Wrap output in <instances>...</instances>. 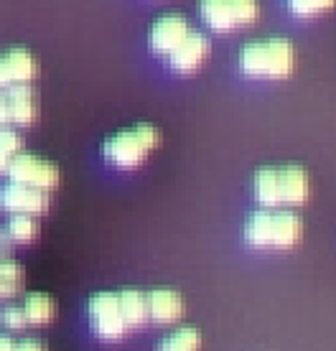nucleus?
Returning <instances> with one entry per match:
<instances>
[{
    "instance_id": "nucleus-1",
    "label": "nucleus",
    "mask_w": 336,
    "mask_h": 351,
    "mask_svg": "<svg viewBox=\"0 0 336 351\" xmlns=\"http://www.w3.org/2000/svg\"><path fill=\"white\" fill-rule=\"evenodd\" d=\"M296 46L283 36L252 38L239 49V69L250 77H288L296 69Z\"/></svg>"
},
{
    "instance_id": "nucleus-2",
    "label": "nucleus",
    "mask_w": 336,
    "mask_h": 351,
    "mask_svg": "<svg viewBox=\"0 0 336 351\" xmlns=\"http://www.w3.org/2000/svg\"><path fill=\"white\" fill-rule=\"evenodd\" d=\"M303 219L296 211H255L245 224V239L257 250H288L303 239Z\"/></svg>"
},
{
    "instance_id": "nucleus-3",
    "label": "nucleus",
    "mask_w": 336,
    "mask_h": 351,
    "mask_svg": "<svg viewBox=\"0 0 336 351\" xmlns=\"http://www.w3.org/2000/svg\"><path fill=\"white\" fill-rule=\"evenodd\" d=\"M160 145V130L151 123H138L133 128L112 132L102 145L105 158L112 166L135 168L148 158V153Z\"/></svg>"
},
{
    "instance_id": "nucleus-4",
    "label": "nucleus",
    "mask_w": 336,
    "mask_h": 351,
    "mask_svg": "<svg viewBox=\"0 0 336 351\" xmlns=\"http://www.w3.org/2000/svg\"><path fill=\"white\" fill-rule=\"evenodd\" d=\"M5 173L10 176V181L36 186V189H44V191H53L62 184V171L56 163L41 158V156H34V153H23V150L10 156Z\"/></svg>"
},
{
    "instance_id": "nucleus-5",
    "label": "nucleus",
    "mask_w": 336,
    "mask_h": 351,
    "mask_svg": "<svg viewBox=\"0 0 336 351\" xmlns=\"http://www.w3.org/2000/svg\"><path fill=\"white\" fill-rule=\"evenodd\" d=\"M87 311L92 331L97 334V339H102V341H120V339L128 336V326H125L123 313H120L117 293H110V290L95 293L89 298Z\"/></svg>"
},
{
    "instance_id": "nucleus-6",
    "label": "nucleus",
    "mask_w": 336,
    "mask_h": 351,
    "mask_svg": "<svg viewBox=\"0 0 336 351\" xmlns=\"http://www.w3.org/2000/svg\"><path fill=\"white\" fill-rule=\"evenodd\" d=\"M51 206V191L36 189L28 184H18L8 181L0 186V209L10 211V214H34L41 217Z\"/></svg>"
},
{
    "instance_id": "nucleus-7",
    "label": "nucleus",
    "mask_w": 336,
    "mask_h": 351,
    "mask_svg": "<svg viewBox=\"0 0 336 351\" xmlns=\"http://www.w3.org/2000/svg\"><path fill=\"white\" fill-rule=\"evenodd\" d=\"M38 77V59L26 46H10L0 53V89L18 84V82H34Z\"/></svg>"
},
{
    "instance_id": "nucleus-8",
    "label": "nucleus",
    "mask_w": 336,
    "mask_h": 351,
    "mask_svg": "<svg viewBox=\"0 0 336 351\" xmlns=\"http://www.w3.org/2000/svg\"><path fill=\"white\" fill-rule=\"evenodd\" d=\"M189 31H191V23H189L186 16H181V13H163L148 28V44H151L153 51L171 53Z\"/></svg>"
},
{
    "instance_id": "nucleus-9",
    "label": "nucleus",
    "mask_w": 336,
    "mask_h": 351,
    "mask_svg": "<svg viewBox=\"0 0 336 351\" xmlns=\"http://www.w3.org/2000/svg\"><path fill=\"white\" fill-rule=\"evenodd\" d=\"M278 168V196L280 206H298L306 204L311 196V176L298 163H285Z\"/></svg>"
},
{
    "instance_id": "nucleus-10",
    "label": "nucleus",
    "mask_w": 336,
    "mask_h": 351,
    "mask_svg": "<svg viewBox=\"0 0 336 351\" xmlns=\"http://www.w3.org/2000/svg\"><path fill=\"white\" fill-rule=\"evenodd\" d=\"M148 298V321L153 324H176L186 313V300L178 290L171 288H156L145 293Z\"/></svg>"
},
{
    "instance_id": "nucleus-11",
    "label": "nucleus",
    "mask_w": 336,
    "mask_h": 351,
    "mask_svg": "<svg viewBox=\"0 0 336 351\" xmlns=\"http://www.w3.org/2000/svg\"><path fill=\"white\" fill-rule=\"evenodd\" d=\"M209 49H212L209 36L202 34V31H196V28H191V31L181 38V44L168 53V59H171V66H173V69L191 71V69H196L204 59H206Z\"/></svg>"
},
{
    "instance_id": "nucleus-12",
    "label": "nucleus",
    "mask_w": 336,
    "mask_h": 351,
    "mask_svg": "<svg viewBox=\"0 0 336 351\" xmlns=\"http://www.w3.org/2000/svg\"><path fill=\"white\" fill-rule=\"evenodd\" d=\"M5 97H8L10 125L28 128L38 120V95L28 82H18V84L5 87Z\"/></svg>"
},
{
    "instance_id": "nucleus-13",
    "label": "nucleus",
    "mask_w": 336,
    "mask_h": 351,
    "mask_svg": "<svg viewBox=\"0 0 336 351\" xmlns=\"http://www.w3.org/2000/svg\"><path fill=\"white\" fill-rule=\"evenodd\" d=\"M117 300H120V313H123L128 331L148 324V298H145V293L128 288L117 293Z\"/></svg>"
},
{
    "instance_id": "nucleus-14",
    "label": "nucleus",
    "mask_w": 336,
    "mask_h": 351,
    "mask_svg": "<svg viewBox=\"0 0 336 351\" xmlns=\"http://www.w3.org/2000/svg\"><path fill=\"white\" fill-rule=\"evenodd\" d=\"M199 13L214 31H232L237 26L230 0H199Z\"/></svg>"
},
{
    "instance_id": "nucleus-15",
    "label": "nucleus",
    "mask_w": 336,
    "mask_h": 351,
    "mask_svg": "<svg viewBox=\"0 0 336 351\" xmlns=\"http://www.w3.org/2000/svg\"><path fill=\"white\" fill-rule=\"evenodd\" d=\"M26 285V270L18 260L0 257V300L18 295Z\"/></svg>"
},
{
    "instance_id": "nucleus-16",
    "label": "nucleus",
    "mask_w": 336,
    "mask_h": 351,
    "mask_svg": "<svg viewBox=\"0 0 336 351\" xmlns=\"http://www.w3.org/2000/svg\"><path fill=\"white\" fill-rule=\"evenodd\" d=\"M23 311H26L31 326H46L56 316V303L49 293H28L23 300Z\"/></svg>"
},
{
    "instance_id": "nucleus-17",
    "label": "nucleus",
    "mask_w": 336,
    "mask_h": 351,
    "mask_svg": "<svg viewBox=\"0 0 336 351\" xmlns=\"http://www.w3.org/2000/svg\"><path fill=\"white\" fill-rule=\"evenodd\" d=\"M158 351H202V331L194 326H181L158 343Z\"/></svg>"
},
{
    "instance_id": "nucleus-18",
    "label": "nucleus",
    "mask_w": 336,
    "mask_h": 351,
    "mask_svg": "<svg viewBox=\"0 0 336 351\" xmlns=\"http://www.w3.org/2000/svg\"><path fill=\"white\" fill-rule=\"evenodd\" d=\"M3 229L13 242H34L38 237V221L34 214H10L8 224Z\"/></svg>"
},
{
    "instance_id": "nucleus-19",
    "label": "nucleus",
    "mask_w": 336,
    "mask_h": 351,
    "mask_svg": "<svg viewBox=\"0 0 336 351\" xmlns=\"http://www.w3.org/2000/svg\"><path fill=\"white\" fill-rule=\"evenodd\" d=\"M0 326L3 328H8V331H23L28 328V316L23 306H18V303H8V306H3L0 311Z\"/></svg>"
},
{
    "instance_id": "nucleus-20",
    "label": "nucleus",
    "mask_w": 336,
    "mask_h": 351,
    "mask_svg": "<svg viewBox=\"0 0 336 351\" xmlns=\"http://www.w3.org/2000/svg\"><path fill=\"white\" fill-rule=\"evenodd\" d=\"M336 0H288V8L296 13V16H316V13H324V10L334 8Z\"/></svg>"
},
{
    "instance_id": "nucleus-21",
    "label": "nucleus",
    "mask_w": 336,
    "mask_h": 351,
    "mask_svg": "<svg viewBox=\"0 0 336 351\" xmlns=\"http://www.w3.org/2000/svg\"><path fill=\"white\" fill-rule=\"evenodd\" d=\"M0 150L8 156H16L23 150V138L13 125H0Z\"/></svg>"
},
{
    "instance_id": "nucleus-22",
    "label": "nucleus",
    "mask_w": 336,
    "mask_h": 351,
    "mask_svg": "<svg viewBox=\"0 0 336 351\" xmlns=\"http://www.w3.org/2000/svg\"><path fill=\"white\" fill-rule=\"evenodd\" d=\"M230 3L232 10H235V18H237V26L255 21L257 13H260V3L257 0H230Z\"/></svg>"
},
{
    "instance_id": "nucleus-23",
    "label": "nucleus",
    "mask_w": 336,
    "mask_h": 351,
    "mask_svg": "<svg viewBox=\"0 0 336 351\" xmlns=\"http://www.w3.org/2000/svg\"><path fill=\"white\" fill-rule=\"evenodd\" d=\"M13 351H49V346L44 341H38V339H23V341L16 343Z\"/></svg>"
},
{
    "instance_id": "nucleus-24",
    "label": "nucleus",
    "mask_w": 336,
    "mask_h": 351,
    "mask_svg": "<svg viewBox=\"0 0 336 351\" xmlns=\"http://www.w3.org/2000/svg\"><path fill=\"white\" fill-rule=\"evenodd\" d=\"M0 125H10V110H8L5 89H0Z\"/></svg>"
},
{
    "instance_id": "nucleus-25",
    "label": "nucleus",
    "mask_w": 336,
    "mask_h": 351,
    "mask_svg": "<svg viewBox=\"0 0 336 351\" xmlns=\"http://www.w3.org/2000/svg\"><path fill=\"white\" fill-rule=\"evenodd\" d=\"M13 349H16V341L10 336L0 334V351H13Z\"/></svg>"
},
{
    "instance_id": "nucleus-26",
    "label": "nucleus",
    "mask_w": 336,
    "mask_h": 351,
    "mask_svg": "<svg viewBox=\"0 0 336 351\" xmlns=\"http://www.w3.org/2000/svg\"><path fill=\"white\" fill-rule=\"evenodd\" d=\"M8 163H10V156L0 150V173H5V171H8Z\"/></svg>"
}]
</instances>
